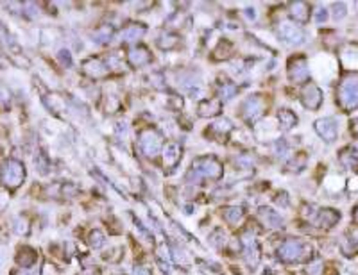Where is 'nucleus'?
Returning <instances> with one entry per match:
<instances>
[{
  "mask_svg": "<svg viewBox=\"0 0 358 275\" xmlns=\"http://www.w3.org/2000/svg\"><path fill=\"white\" fill-rule=\"evenodd\" d=\"M222 175V165L215 157H203L199 159L190 170V177H193L195 181L201 177H208V179H219Z\"/></svg>",
  "mask_w": 358,
  "mask_h": 275,
  "instance_id": "obj_1",
  "label": "nucleus"
},
{
  "mask_svg": "<svg viewBox=\"0 0 358 275\" xmlns=\"http://www.w3.org/2000/svg\"><path fill=\"white\" fill-rule=\"evenodd\" d=\"M339 99H340V104L346 107V109H355L358 107V77L357 75H351L347 77L340 86V91H339Z\"/></svg>",
  "mask_w": 358,
  "mask_h": 275,
  "instance_id": "obj_2",
  "label": "nucleus"
},
{
  "mask_svg": "<svg viewBox=\"0 0 358 275\" xmlns=\"http://www.w3.org/2000/svg\"><path fill=\"white\" fill-rule=\"evenodd\" d=\"M25 179V166L17 159H9L7 161L6 168H4V184L7 188H18Z\"/></svg>",
  "mask_w": 358,
  "mask_h": 275,
  "instance_id": "obj_3",
  "label": "nucleus"
},
{
  "mask_svg": "<svg viewBox=\"0 0 358 275\" xmlns=\"http://www.w3.org/2000/svg\"><path fill=\"white\" fill-rule=\"evenodd\" d=\"M308 247H306V243L301 241V240H288L278 248V256L281 259H285V261H298L301 259L306 254Z\"/></svg>",
  "mask_w": 358,
  "mask_h": 275,
  "instance_id": "obj_4",
  "label": "nucleus"
},
{
  "mask_svg": "<svg viewBox=\"0 0 358 275\" xmlns=\"http://www.w3.org/2000/svg\"><path fill=\"white\" fill-rule=\"evenodd\" d=\"M140 149L143 150V154L154 157L161 150V134L160 132L147 129V131L140 132Z\"/></svg>",
  "mask_w": 358,
  "mask_h": 275,
  "instance_id": "obj_5",
  "label": "nucleus"
},
{
  "mask_svg": "<svg viewBox=\"0 0 358 275\" xmlns=\"http://www.w3.org/2000/svg\"><path fill=\"white\" fill-rule=\"evenodd\" d=\"M278 38L285 41L286 45H299L303 43L304 34L303 31L292 22H281L278 25Z\"/></svg>",
  "mask_w": 358,
  "mask_h": 275,
  "instance_id": "obj_6",
  "label": "nucleus"
},
{
  "mask_svg": "<svg viewBox=\"0 0 358 275\" xmlns=\"http://www.w3.org/2000/svg\"><path fill=\"white\" fill-rule=\"evenodd\" d=\"M315 131L328 143H333L337 139V134H339L337 121L333 118H320V120H317L315 121Z\"/></svg>",
  "mask_w": 358,
  "mask_h": 275,
  "instance_id": "obj_7",
  "label": "nucleus"
},
{
  "mask_svg": "<svg viewBox=\"0 0 358 275\" xmlns=\"http://www.w3.org/2000/svg\"><path fill=\"white\" fill-rule=\"evenodd\" d=\"M288 73H290V79L294 83H303L308 79V63L303 57H298V59L290 61L288 65Z\"/></svg>",
  "mask_w": 358,
  "mask_h": 275,
  "instance_id": "obj_8",
  "label": "nucleus"
},
{
  "mask_svg": "<svg viewBox=\"0 0 358 275\" xmlns=\"http://www.w3.org/2000/svg\"><path fill=\"white\" fill-rule=\"evenodd\" d=\"M262 107H264V102L260 100V97H249L242 105V115L247 121H254L262 113Z\"/></svg>",
  "mask_w": 358,
  "mask_h": 275,
  "instance_id": "obj_9",
  "label": "nucleus"
},
{
  "mask_svg": "<svg viewBox=\"0 0 358 275\" xmlns=\"http://www.w3.org/2000/svg\"><path fill=\"white\" fill-rule=\"evenodd\" d=\"M301 99H303V104L308 109H317L320 102H322V91L317 86H314V84H308V86H304Z\"/></svg>",
  "mask_w": 358,
  "mask_h": 275,
  "instance_id": "obj_10",
  "label": "nucleus"
},
{
  "mask_svg": "<svg viewBox=\"0 0 358 275\" xmlns=\"http://www.w3.org/2000/svg\"><path fill=\"white\" fill-rule=\"evenodd\" d=\"M83 70L88 73V75H92V77H102V75L108 73L110 68L106 65V61L99 59V57H92V59L83 63Z\"/></svg>",
  "mask_w": 358,
  "mask_h": 275,
  "instance_id": "obj_11",
  "label": "nucleus"
},
{
  "mask_svg": "<svg viewBox=\"0 0 358 275\" xmlns=\"http://www.w3.org/2000/svg\"><path fill=\"white\" fill-rule=\"evenodd\" d=\"M129 61H131L132 66H143L147 65L151 61V52L145 47H134V49H131V52H129Z\"/></svg>",
  "mask_w": 358,
  "mask_h": 275,
  "instance_id": "obj_12",
  "label": "nucleus"
},
{
  "mask_svg": "<svg viewBox=\"0 0 358 275\" xmlns=\"http://www.w3.org/2000/svg\"><path fill=\"white\" fill-rule=\"evenodd\" d=\"M143 34H145V27L140 25V23H131L129 27L124 29V33H122V39L127 41V43H136L140 39L143 38Z\"/></svg>",
  "mask_w": 358,
  "mask_h": 275,
  "instance_id": "obj_13",
  "label": "nucleus"
},
{
  "mask_svg": "<svg viewBox=\"0 0 358 275\" xmlns=\"http://www.w3.org/2000/svg\"><path fill=\"white\" fill-rule=\"evenodd\" d=\"M221 111H222V104L219 100H203V102L199 104L197 113L201 116H215V115H219Z\"/></svg>",
  "mask_w": 358,
  "mask_h": 275,
  "instance_id": "obj_14",
  "label": "nucleus"
},
{
  "mask_svg": "<svg viewBox=\"0 0 358 275\" xmlns=\"http://www.w3.org/2000/svg\"><path fill=\"white\" fill-rule=\"evenodd\" d=\"M179 155H181V149H179V145L176 143H169L165 145V149H163V161H165L167 166H174L179 161Z\"/></svg>",
  "mask_w": 358,
  "mask_h": 275,
  "instance_id": "obj_15",
  "label": "nucleus"
},
{
  "mask_svg": "<svg viewBox=\"0 0 358 275\" xmlns=\"http://www.w3.org/2000/svg\"><path fill=\"white\" fill-rule=\"evenodd\" d=\"M17 261L18 264H22L23 268L33 266L36 263V250H33L31 247H22L17 254Z\"/></svg>",
  "mask_w": 358,
  "mask_h": 275,
  "instance_id": "obj_16",
  "label": "nucleus"
},
{
  "mask_svg": "<svg viewBox=\"0 0 358 275\" xmlns=\"http://www.w3.org/2000/svg\"><path fill=\"white\" fill-rule=\"evenodd\" d=\"M260 216H262V220H264V223L267 227H272V229L280 227L281 216L278 215L276 211L270 209V207H262V209H260Z\"/></svg>",
  "mask_w": 358,
  "mask_h": 275,
  "instance_id": "obj_17",
  "label": "nucleus"
},
{
  "mask_svg": "<svg viewBox=\"0 0 358 275\" xmlns=\"http://www.w3.org/2000/svg\"><path fill=\"white\" fill-rule=\"evenodd\" d=\"M278 121H280V125L283 127V129H292V127L298 123V116H296V113H292V111L281 109L280 113H278Z\"/></svg>",
  "mask_w": 358,
  "mask_h": 275,
  "instance_id": "obj_18",
  "label": "nucleus"
},
{
  "mask_svg": "<svg viewBox=\"0 0 358 275\" xmlns=\"http://www.w3.org/2000/svg\"><path fill=\"white\" fill-rule=\"evenodd\" d=\"M339 213H335V211H331V209H324L322 213L319 215V223L322 227H326V229H330V227H333L339 222Z\"/></svg>",
  "mask_w": 358,
  "mask_h": 275,
  "instance_id": "obj_19",
  "label": "nucleus"
},
{
  "mask_svg": "<svg viewBox=\"0 0 358 275\" xmlns=\"http://www.w3.org/2000/svg\"><path fill=\"white\" fill-rule=\"evenodd\" d=\"M290 13H292V17L296 18V20H299V22H304L306 20V15H308V6L304 4V2H296V4H292V7H290Z\"/></svg>",
  "mask_w": 358,
  "mask_h": 275,
  "instance_id": "obj_20",
  "label": "nucleus"
},
{
  "mask_svg": "<svg viewBox=\"0 0 358 275\" xmlns=\"http://www.w3.org/2000/svg\"><path fill=\"white\" fill-rule=\"evenodd\" d=\"M242 216H244L242 207H226V209H224V218H226L229 223H233V225L242 220Z\"/></svg>",
  "mask_w": 358,
  "mask_h": 275,
  "instance_id": "obj_21",
  "label": "nucleus"
},
{
  "mask_svg": "<svg viewBox=\"0 0 358 275\" xmlns=\"http://www.w3.org/2000/svg\"><path fill=\"white\" fill-rule=\"evenodd\" d=\"M111 34H113V29H111V27H102V29H99V31L94 34V38H95V41H99V43H106V41L111 38Z\"/></svg>",
  "mask_w": 358,
  "mask_h": 275,
  "instance_id": "obj_22",
  "label": "nucleus"
},
{
  "mask_svg": "<svg viewBox=\"0 0 358 275\" xmlns=\"http://www.w3.org/2000/svg\"><path fill=\"white\" fill-rule=\"evenodd\" d=\"M211 129H215L217 132H227V131H231L233 125H231V121L227 120V118H222V120L215 121L213 125H211Z\"/></svg>",
  "mask_w": 358,
  "mask_h": 275,
  "instance_id": "obj_23",
  "label": "nucleus"
},
{
  "mask_svg": "<svg viewBox=\"0 0 358 275\" xmlns=\"http://www.w3.org/2000/svg\"><path fill=\"white\" fill-rule=\"evenodd\" d=\"M102 243H104V234L100 231H94L92 234H90V245L95 248L102 247Z\"/></svg>",
  "mask_w": 358,
  "mask_h": 275,
  "instance_id": "obj_24",
  "label": "nucleus"
},
{
  "mask_svg": "<svg viewBox=\"0 0 358 275\" xmlns=\"http://www.w3.org/2000/svg\"><path fill=\"white\" fill-rule=\"evenodd\" d=\"M235 93H237V86H235V84H226V86H222L221 88L222 100L231 99V97H235Z\"/></svg>",
  "mask_w": 358,
  "mask_h": 275,
  "instance_id": "obj_25",
  "label": "nucleus"
},
{
  "mask_svg": "<svg viewBox=\"0 0 358 275\" xmlns=\"http://www.w3.org/2000/svg\"><path fill=\"white\" fill-rule=\"evenodd\" d=\"M333 17H335V20H340V18H344V15H346V6L344 4H335L333 6Z\"/></svg>",
  "mask_w": 358,
  "mask_h": 275,
  "instance_id": "obj_26",
  "label": "nucleus"
},
{
  "mask_svg": "<svg viewBox=\"0 0 358 275\" xmlns=\"http://www.w3.org/2000/svg\"><path fill=\"white\" fill-rule=\"evenodd\" d=\"M59 61H61V63H63V65L70 66V65H72L70 52H68V50H61V52H59Z\"/></svg>",
  "mask_w": 358,
  "mask_h": 275,
  "instance_id": "obj_27",
  "label": "nucleus"
},
{
  "mask_svg": "<svg viewBox=\"0 0 358 275\" xmlns=\"http://www.w3.org/2000/svg\"><path fill=\"white\" fill-rule=\"evenodd\" d=\"M319 268H322V263H320V261H315L314 264H310V275H319V272H317V270Z\"/></svg>",
  "mask_w": 358,
  "mask_h": 275,
  "instance_id": "obj_28",
  "label": "nucleus"
},
{
  "mask_svg": "<svg viewBox=\"0 0 358 275\" xmlns=\"http://www.w3.org/2000/svg\"><path fill=\"white\" fill-rule=\"evenodd\" d=\"M326 9H319V11H317V17H315V20H317V22H324L326 20Z\"/></svg>",
  "mask_w": 358,
  "mask_h": 275,
  "instance_id": "obj_29",
  "label": "nucleus"
},
{
  "mask_svg": "<svg viewBox=\"0 0 358 275\" xmlns=\"http://www.w3.org/2000/svg\"><path fill=\"white\" fill-rule=\"evenodd\" d=\"M134 275H149V272L145 268H142V266H136L134 268Z\"/></svg>",
  "mask_w": 358,
  "mask_h": 275,
  "instance_id": "obj_30",
  "label": "nucleus"
},
{
  "mask_svg": "<svg viewBox=\"0 0 358 275\" xmlns=\"http://www.w3.org/2000/svg\"><path fill=\"white\" fill-rule=\"evenodd\" d=\"M245 13H247L245 17L251 18V20H254V18H256V17H254V9H253V7H251V9H245Z\"/></svg>",
  "mask_w": 358,
  "mask_h": 275,
  "instance_id": "obj_31",
  "label": "nucleus"
},
{
  "mask_svg": "<svg viewBox=\"0 0 358 275\" xmlns=\"http://www.w3.org/2000/svg\"><path fill=\"white\" fill-rule=\"evenodd\" d=\"M353 131H355V132H357V134H358V118H357V120H355V121H353Z\"/></svg>",
  "mask_w": 358,
  "mask_h": 275,
  "instance_id": "obj_32",
  "label": "nucleus"
},
{
  "mask_svg": "<svg viewBox=\"0 0 358 275\" xmlns=\"http://www.w3.org/2000/svg\"><path fill=\"white\" fill-rule=\"evenodd\" d=\"M355 218H357V222H358V207H357V211H355Z\"/></svg>",
  "mask_w": 358,
  "mask_h": 275,
  "instance_id": "obj_33",
  "label": "nucleus"
}]
</instances>
